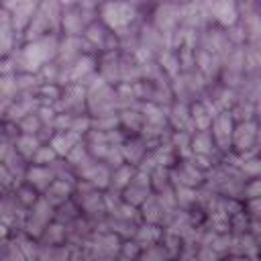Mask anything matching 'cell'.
Instances as JSON below:
<instances>
[{"label":"cell","instance_id":"52a82bcc","mask_svg":"<svg viewBox=\"0 0 261 261\" xmlns=\"http://www.w3.org/2000/svg\"><path fill=\"white\" fill-rule=\"evenodd\" d=\"M149 22L165 37L179 24V2H159L153 4Z\"/></svg>","mask_w":261,"mask_h":261},{"label":"cell","instance_id":"ac0fdd59","mask_svg":"<svg viewBox=\"0 0 261 261\" xmlns=\"http://www.w3.org/2000/svg\"><path fill=\"white\" fill-rule=\"evenodd\" d=\"M6 171H8V175L12 177V184H14V188L18 186V184H22V179H24V173H27V167H29V161H24L14 149L4 157V161L0 163Z\"/></svg>","mask_w":261,"mask_h":261},{"label":"cell","instance_id":"d6986e66","mask_svg":"<svg viewBox=\"0 0 261 261\" xmlns=\"http://www.w3.org/2000/svg\"><path fill=\"white\" fill-rule=\"evenodd\" d=\"M82 139H84V137H80V135H75V133H71V130H65V133H55L47 145L53 149V153H55L57 157L63 159V157L71 151V147L77 145Z\"/></svg>","mask_w":261,"mask_h":261},{"label":"cell","instance_id":"60d3db41","mask_svg":"<svg viewBox=\"0 0 261 261\" xmlns=\"http://www.w3.org/2000/svg\"><path fill=\"white\" fill-rule=\"evenodd\" d=\"M230 243H232V237L226 232V234H214L212 243L208 245L214 253H218L220 257H226L228 255V249H230Z\"/></svg>","mask_w":261,"mask_h":261},{"label":"cell","instance_id":"277c9868","mask_svg":"<svg viewBox=\"0 0 261 261\" xmlns=\"http://www.w3.org/2000/svg\"><path fill=\"white\" fill-rule=\"evenodd\" d=\"M86 110L90 116H102L116 112V90L96 77L86 86Z\"/></svg>","mask_w":261,"mask_h":261},{"label":"cell","instance_id":"f1b7e54d","mask_svg":"<svg viewBox=\"0 0 261 261\" xmlns=\"http://www.w3.org/2000/svg\"><path fill=\"white\" fill-rule=\"evenodd\" d=\"M80 216H82V212H80L77 204L73 202V198H69L67 202H63L61 206H57V208H55L53 220H55V222H59V224H63V226H67L69 222H73V220H75V218H80Z\"/></svg>","mask_w":261,"mask_h":261},{"label":"cell","instance_id":"b9f144b4","mask_svg":"<svg viewBox=\"0 0 261 261\" xmlns=\"http://www.w3.org/2000/svg\"><path fill=\"white\" fill-rule=\"evenodd\" d=\"M90 126H92V118H90V114H77V116L71 118L69 130L75 133V135H80V137H84V135L90 130Z\"/></svg>","mask_w":261,"mask_h":261},{"label":"cell","instance_id":"7402d4cb","mask_svg":"<svg viewBox=\"0 0 261 261\" xmlns=\"http://www.w3.org/2000/svg\"><path fill=\"white\" fill-rule=\"evenodd\" d=\"M118 122H120V130H124V135H139L145 124V116L141 114L139 108H130V110L118 112Z\"/></svg>","mask_w":261,"mask_h":261},{"label":"cell","instance_id":"7dc6e473","mask_svg":"<svg viewBox=\"0 0 261 261\" xmlns=\"http://www.w3.org/2000/svg\"><path fill=\"white\" fill-rule=\"evenodd\" d=\"M0 73H2V57H0Z\"/></svg>","mask_w":261,"mask_h":261},{"label":"cell","instance_id":"7bdbcfd3","mask_svg":"<svg viewBox=\"0 0 261 261\" xmlns=\"http://www.w3.org/2000/svg\"><path fill=\"white\" fill-rule=\"evenodd\" d=\"M259 192H261V181H259V177H257V179H247V181L243 184V202H245V200H253V198H261Z\"/></svg>","mask_w":261,"mask_h":261},{"label":"cell","instance_id":"f6af8a7d","mask_svg":"<svg viewBox=\"0 0 261 261\" xmlns=\"http://www.w3.org/2000/svg\"><path fill=\"white\" fill-rule=\"evenodd\" d=\"M196 259L198 261H220L222 257L218 253H214L210 247H198L196 249Z\"/></svg>","mask_w":261,"mask_h":261},{"label":"cell","instance_id":"5bb4252c","mask_svg":"<svg viewBox=\"0 0 261 261\" xmlns=\"http://www.w3.org/2000/svg\"><path fill=\"white\" fill-rule=\"evenodd\" d=\"M53 173L49 171V167H43V165H31L27 167V173H24V179L22 184H27L29 188H33L39 196H43L47 192V188L53 184Z\"/></svg>","mask_w":261,"mask_h":261},{"label":"cell","instance_id":"8992f818","mask_svg":"<svg viewBox=\"0 0 261 261\" xmlns=\"http://www.w3.org/2000/svg\"><path fill=\"white\" fill-rule=\"evenodd\" d=\"M55 112H65L71 116L88 114L86 110V88L80 84H67L61 88V96L53 104Z\"/></svg>","mask_w":261,"mask_h":261},{"label":"cell","instance_id":"5b68a950","mask_svg":"<svg viewBox=\"0 0 261 261\" xmlns=\"http://www.w3.org/2000/svg\"><path fill=\"white\" fill-rule=\"evenodd\" d=\"M53 214H55V208L43 198L39 196V200L27 210V216H24V224H22V234H27L29 239L37 241L41 237V232L47 228L49 222H53Z\"/></svg>","mask_w":261,"mask_h":261},{"label":"cell","instance_id":"4dcf8cb0","mask_svg":"<svg viewBox=\"0 0 261 261\" xmlns=\"http://www.w3.org/2000/svg\"><path fill=\"white\" fill-rule=\"evenodd\" d=\"M47 167H49V171L53 173L55 179L69 181V184H75V181H77V177H75V169H73L65 159H61V157H57V159H55L53 163H49Z\"/></svg>","mask_w":261,"mask_h":261},{"label":"cell","instance_id":"ab89813d","mask_svg":"<svg viewBox=\"0 0 261 261\" xmlns=\"http://www.w3.org/2000/svg\"><path fill=\"white\" fill-rule=\"evenodd\" d=\"M141 253V247L133 241V239H126L120 243V249H118V261H137Z\"/></svg>","mask_w":261,"mask_h":261},{"label":"cell","instance_id":"9c48e42d","mask_svg":"<svg viewBox=\"0 0 261 261\" xmlns=\"http://www.w3.org/2000/svg\"><path fill=\"white\" fill-rule=\"evenodd\" d=\"M259 147V120H247V122H234L232 139H230V151L232 153H245Z\"/></svg>","mask_w":261,"mask_h":261},{"label":"cell","instance_id":"74e56055","mask_svg":"<svg viewBox=\"0 0 261 261\" xmlns=\"http://www.w3.org/2000/svg\"><path fill=\"white\" fill-rule=\"evenodd\" d=\"M239 171H241V175H243L245 179H257L259 173H261V159H259V157H253V159L241 161Z\"/></svg>","mask_w":261,"mask_h":261},{"label":"cell","instance_id":"e0dca14e","mask_svg":"<svg viewBox=\"0 0 261 261\" xmlns=\"http://www.w3.org/2000/svg\"><path fill=\"white\" fill-rule=\"evenodd\" d=\"M73 186L75 184H69V181H61V179H53V184L47 188V192L43 194V198L53 206H61L63 202H67L71 196H73Z\"/></svg>","mask_w":261,"mask_h":261},{"label":"cell","instance_id":"7a4b0ae2","mask_svg":"<svg viewBox=\"0 0 261 261\" xmlns=\"http://www.w3.org/2000/svg\"><path fill=\"white\" fill-rule=\"evenodd\" d=\"M98 20V4L94 2H61V37H82L90 22Z\"/></svg>","mask_w":261,"mask_h":261},{"label":"cell","instance_id":"f35d334b","mask_svg":"<svg viewBox=\"0 0 261 261\" xmlns=\"http://www.w3.org/2000/svg\"><path fill=\"white\" fill-rule=\"evenodd\" d=\"M57 159V155L53 153V149L49 147V145H41L37 151H35V155L31 157V165H43V167H47L49 163H53Z\"/></svg>","mask_w":261,"mask_h":261},{"label":"cell","instance_id":"d6a6232c","mask_svg":"<svg viewBox=\"0 0 261 261\" xmlns=\"http://www.w3.org/2000/svg\"><path fill=\"white\" fill-rule=\"evenodd\" d=\"M90 118H92V126H90V130H96V133H110V130L120 128L118 112L102 114V116H90Z\"/></svg>","mask_w":261,"mask_h":261},{"label":"cell","instance_id":"8fae6325","mask_svg":"<svg viewBox=\"0 0 261 261\" xmlns=\"http://www.w3.org/2000/svg\"><path fill=\"white\" fill-rule=\"evenodd\" d=\"M169 179L173 188H192L198 190L204 184V173L196 169L190 159H177V163L169 169Z\"/></svg>","mask_w":261,"mask_h":261},{"label":"cell","instance_id":"9a60e30c","mask_svg":"<svg viewBox=\"0 0 261 261\" xmlns=\"http://www.w3.org/2000/svg\"><path fill=\"white\" fill-rule=\"evenodd\" d=\"M120 151H122L124 163L137 167L139 161L147 155V145H145V141H143L139 135H126V139H124L122 145H120Z\"/></svg>","mask_w":261,"mask_h":261},{"label":"cell","instance_id":"cb8c5ba5","mask_svg":"<svg viewBox=\"0 0 261 261\" xmlns=\"http://www.w3.org/2000/svg\"><path fill=\"white\" fill-rule=\"evenodd\" d=\"M39 245H45V247H59V245H65V226L59 224V222H49L47 228L41 232V237L37 239Z\"/></svg>","mask_w":261,"mask_h":261},{"label":"cell","instance_id":"4fadbf2b","mask_svg":"<svg viewBox=\"0 0 261 261\" xmlns=\"http://www.w3.org/2000/svg\"><path fill=\"white\" fill-rule=\"evenodd\" d=\"M165 116H167V126L171 130H184V133H194V124L190 120V106L184 102H171L165 108Z\"/></svg>","mask_w":261,"mask_h":261},{"label":"cell","instance_id":"7c38bea8","mask_svg":"<svg viewBox=\"0 0 261 261\" xmlns=\"http://www.w3.org/2000/svg\"><path fill=\"white\" fill-rule=\"evenodd\" d=\"M204 4H206L210 22L220 29H228L230 24H234L239 20V8H237V2H232V0H212V2H204Z\"/></svg>","mask_w":261,"mask_h":261},{"label":"cell","instance_id":"3957f363","mask_svg":"<svg viewBox=\"0 0 261 261\" xmlns=\"http://www.w3.org/2000/svg\"><path fill=\"white\" fill-rule=\"evenodd\" d=\"M59 20H61V2L55 0H45L37 4V10L33 14L31 24L22 33V43L37 41L47 35H59Z\"/></svg>","mask_w":261,"mask_h":261},{"label":"cell","instance_id":"30bf717a","mask_svg":"<svg viewBox=\"0 0 261 261\" xmlns=\"http://www.w3.org/2000/svg\"><path fill=\"white\" fill-rule=\"evenodd\" d=\"M232 128H234V120L230 118L228 112H218L212 122H210V137L214 141V147L220 155L228 153L230 151V139H232Z\"/></svg>","mask_w":261,"mask_h":261},{"label":"cell","instance_id":"44dd1931","mask_svg":"<svg viewBox=\"0 0 261 261\" xmlns=\"http://www.w3.org/2000/svg\"><path fill=\"white\" fill-rule=\"evenodd\" d=\"M161 234H163V228L161 226H155V224H145L141 222L133 234V241L145 249V247H151V245H157L161 241Z\"/></svg>","mask_w":261,"mask_h":261},{"label":"cell","instance_id":"603a6c76","mask_svg":"<svg viewBox=\"0 0 261 261\" xmlns=\"http://www.w3.org/2000/svg\"><path fill=\"white\" fill-rule=\"evenodd\" d=\"M230 118L234 122H247V120H259V104H253V102H245V100H239L232 104V108L228 110Z\"/></svg>","mask_w":261,"mask_h":261},{"label":"cell","instance_id":"1f68e13d","mask_svg":"<svg viewBox=\"0 0 261 261\" xmlns=\"http://www.w3.org/2000/svg\"><path fill=\"white\" fill-rule=\"evenodd\" d=\"M169 169H171V167H161V165H157L153 171H149V181H151V190H153V194H159V192L171 188Z\"/></svg>","mask_w":261,"mask_h":261},{"label":"cell","instance_id":"4316f807","mask_svg":"<svg viewBox=\"0 0 261 261\" xmlns=\"http://www.w3.org/2000/svg\"><path fill=\"white\" fill-rule=\"evenodd\" d=\"M190 139L192 135L190 133H184V130H171V137H169V147L173 149L175 157L177 159H190Z\"/></svg>","mask_w":261,"mask_h":261},{"label":"cell","instance_id":"484cf974","mask_svg":"<svg viewBox=\"0 0 261 261\" xmlns=\"http://www.w3.org/2000/svg\"><path fill=\"white\" fill-rule=\"evenodd\" d=\"M155 61L159 63V67H161V71L165 73V77H167V80H173V77H177V75L181 73V71H179L177 53H175V51H171V49L161 51V53L155 57Z\"/></svg>","mask_w":261,"mask_h":261},{"label":"cell","instance_id":"6da1fadb","mask_svg":"<svg viewBox=\"0 0 261 261\" xmlns=\"http://www.w3.org/2000/svg\"><path fill=\"white\" fill-rule=\"evenodd\" d=\"M151 8L153 4L141 2H102L98 4V20L114 35H118L130 27H141L145 20H149Z\"/></svg>","mask_w":261,"mask_h":261},{"label":"cell","instance_id":"e575fe53","mask_svg":"<svg viewBox=\"0 0 261 261\" xmlns=\"http://www.w3.org/2000/svg\"><path fill=\"white\" fill-rule=\"evenodd\" d=\"M137 261H173V259H171V255L163 249V245L157 243V245H151V247L141 249Z\"/></svg>","mask_w":261,"mask_h":261},{"label":"cell","instance_id":"bcb514c9","mask_svg":"<svg viewBox=\"0 0 261 261\" xmlns=\"http://www.w3.org/2000/svg\"><path fill=\"white\" fill-rule=\"evenodd\" d=\"M8 237H10V230L0 222V241H4V239H8Z\"/></svg>","mask_w":261,"mask_h":261},{"label":"cell","instance_id":"2e32d148","mask_svg":"<svg viewBox=\"0 0 261 261\" xmlns=\"http://www.w3.org/2000/svg\"><path fill=\"white\" fill-rule=\"evenodd\" d=\"M190 153L192 155H208V157H218L220 159V153L216 151L214 141H212V137H210L208 130H196V133H192Z\"/></svg>","mask_w":261,"mask_h":261},{"label":"cell","instance_id":"d4e9b609","mask_svg":"<svg viewBox=\"0 0 261 261\" xmlns=\"http://www.w3.org/2000/svg\"><path fill=\"white\" fill-rule=\"evenodd\" d=\"M153 194V190L151 188H147V186H137V184H128L122 192H120V200L122 202H126L128 206H133V208H139L149 196Z\"/></svg>","mask_w":261,"mask_h":261},{"label":"cell","instance_id":"8d00e7d4","mask_svg":"<svg viewBox=\"0 0 261 261\" xmlns=\"http://www.w3.org/2000/svg\"><path fill=\"white\" fill-rule=\"evenodd\" d=\"M16 126H18V133L20 135H33V137H37V133L43 128V124H41V120L37 118L35 112L33 114H27L22 120H18Z\"/></svg>","mask_w":261,"mask_h":261},{"label":"cell","instance_id":"ee69618b","mask_svg":"<svg viewBox=\"0 0 261 261\" xmlns=\"http://www.w3.org/2000/svg\"><path fill=\"white\" fill-rule=\"evenodd\" d=\"M71 247L59 245V247H49V261H71Z\"/></svg>","mask_w":261,"mask_h":261},{"label":"cell","instance_id":"836d02e7","mask_svg":"<svg viewBox=\"0 0 261 261\" xmlns=\"http://www.w3.org/2000/svg\"><path fill=\"white\" fill-rule=\"evenodd\" d=\"M63 159H65V161H67V163L77 171V169H80V167L90 159V153H88V147H86L84 139H82L77 145H73V147H71V151H69Z\"/></svg>","mask_w":261,"mask_h":261},{"label":"cell","instance_id":"83f0119b","mask_svg":"<svg viewBox=\"0 0 261 261\" xmlns=\"http://www.w3.org/2000/svg\"><path fill=\"white\" fill-rule=\"evenodd\" d=\"M39 147H41V143H39V139L33 137V135H18L16 141H14V151H16L24 161H29V163H31V157L35 155V151H37Z\"/></svg>","mask_w":261,"mask_h":261},{"label":"cell","instance_id":"ba28073f","mask_svg":"<svg viewBox=\"0 0 261 261\" xmlns=\"http://www.w3.org/2000/svg\"><path fill=\"white\" fill-rule=\"evenodd\" d=\"M39 2H31V0H16V2H2V6L8 10L10 14V27L14 31V35L18 37V41L22 43V33L27 31V27L33 20V14L37 10Z\"/></svg>","mask_w":261,"mask_h":261},{"label":"cell","instance_id":"f546056e","mask_svg":"<svg viewBox=\"0 0 261 261\" xmlns=\"http://www.w3.org/2000/svg\"><path fill=\"white\" fill-rule=\"evenodd\" d=\"M22 43L18 41V37L14 35L12 27L8 24H0V57H8L16 47H20Z\"/></svg>","mask_w":261,"mask_h":261},{"label":"cell","instance_id":"ffe728a7","mask_svg":"<svg viewBox=\"0 0 261 261\" xmlns=\"http://www.w3.org/2000/svg\"><path fill=\"white\" fill-rule=\"evenodd\" d=\"M133 173H135V167L128 165V163H122V165L114 167V169L110 171V184H108V190H106V192H110V194H118V196H120V192L128 186Z\"/></svg>","mask_w":261,"mask_h":261},{"label":"cell","instance_id":"d590c367","mask_svg":"<svg viewBox=\"0 0 261 261\" xmlns=\"http://www.w3.org/2000/svg\"><path fill=\"white\" fill-rule=\"evenodd\" d=\"M12 192H14V196H16V200L20 202V206L22 208H31L37 200H39V194L33 190V188H29L27 184H18L16 188H12Z\"/></svg>","mask_w":261,"mask_h":261}]
</instances>
